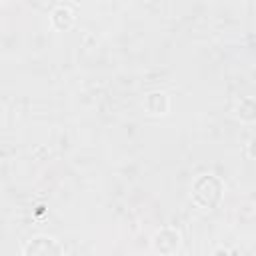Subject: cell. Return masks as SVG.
Returning a JSON list of instances; mask_svg holds the SVG:
<instances>
[{
    "mask_svg": "<svg viewBox=\"0 0 256 256\" xmlns=\"http://www.w3.org/2000/svg\"><path fill=\"white\" fill-rule=\"evenodd\" d=\"M194 202L202 208H214L222 198V182L214 174H202L192 186Z\"/></svg>",
    "mask_w": 256,
    "mask_h": 256,
    "instance_id": "obj_1",
    "label": "cell"
},
{
    "mask_svg": "<svg viewBox=\"0 0 256 256\" xmlns=\"http://www.w3.org/2000/svg\"><path fill=\"white\" fill-rule=\"evenodd\" d=\"M180 246V234L174 230V228H162L160 232H156L154 236V248L160 252V254H174Z\"/></svg>",
    "mask_w": 256,
    "mask_h": 256,
    "instance_id": "obj_2",
    "label": "cell"
},
{
    "mask_svg": "<svg viewBox=\"0 0 256 256\" xmlns=\"http://www.w3.org/2000/svg\"><path fill=\"white\" fill-rule=\"evenodd\" d=\"M26 256H62V250L54 238L38 236L26 246Z\"/></svg>",
    "mask_w": 256,
    "mask_h": 256,
    "instance_id": "obj_3",
    "label": "cell"
},
{
    "mask_svg": "<svg viewBox=\"0 0 256 256\" xmlns=\"http://www.w3.org/2000/svg\"><path fill=\"white\" fill-rule=\"evenodd\" d=\"M146 110L150 114H166L170 102H168V96L164 92H152L146 96V102H144Z\"/></svg>",
    "mask_w": 256,
    "mask_h": 256,
    "instance_id": "obj_4",
    "label": "cell"
},
{
    "mask_svg": "<svg viewBox=\"0 0 256 256\" xmlns=\"http://www.w3.org/2000/svg\"><path fill=\"white\" fill-rule=\"evenodd\" d=\"M72 22H74V12H70L66 4L56 6V10L52 12V24L58 30H66V28L72 26Z\"/></svg>",
    "mask_w": 256,
    "mask_h": 256,
    "instance_id": "obj_5",
    "label": "cell"
},
{
    "mask_svg": "<svg viewBox=\"0 0 256 256\" xmlns=\"http://www.w3.org/2000/svg\"><path fill=\"white\" fill-rule=\"evenodd\" d=\"M214 256H230V254H228L224 248H220V250H216V252H214Z\"/></svg>",
    "mask_w": 256,
    "mask_h": 256,
    "instance_id": "obj_6",
    "label": "cell"
}]
</instances>
